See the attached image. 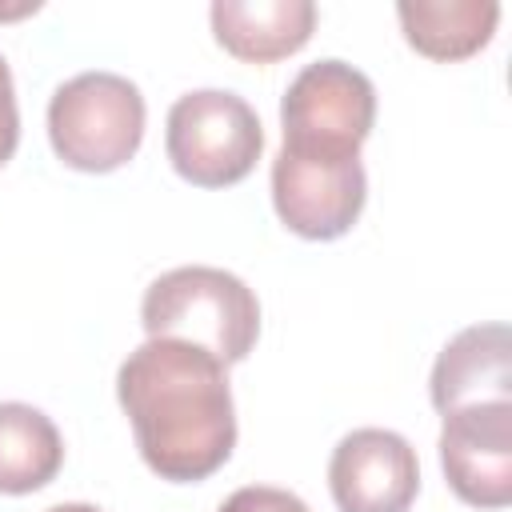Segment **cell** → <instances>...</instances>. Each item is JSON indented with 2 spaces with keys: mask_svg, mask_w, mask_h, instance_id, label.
Listing matches in <instances>:
<instances>
[{
  "mask_svg": "<svg viewBox=\"0 0 512 512\" xmlns=\"http://www.w3.org/2000/svg\"><path fill=\"white\" fill-rule=\"evenodd\" d=\"M116 400L144 464L160 480H208L236 448L228 368L204 348L148 336L116 372Z\"/></svg>",
  "mask_w": 512,
  "mask_h": 512,
  "instance_id": "cell-1",
  "label": "cell"
},
{
  "mask_svg": "<svg viewBox=\"0 0 512 512\" xmlns=\"http://www.w3.org/2000/svg\"><path fill=\"white\" fill-rule=\"evenodd\" d=\"M140 324L148 336L184 340L228 368L240 364L260 336V300L240 276L224 268L184 264L160 272L148 284L140 300Z\"/></svg>",
  "mask_w": 512,
  "mask_h": 512,
  "instance_id": "cell-2",
  "label": "cell"
},
{
  "mask_svg": "<svg viewBox=\"0 0 512 512\" xmlns=\"http://www.w3.org/2000/svg\"><path fill=\"white\" fill-rule=\"evenodd\" d=\"M144 96L128 76L80 72L64 80L48 100V140L52 152L76 172H116L144 140Z\"/></svg>",
  "mask_w": 512,
  "mask_h": 512,
  "instance_id": "cell-3",
  "label": "cell"
},
{
  "mask_svg": "<svg viewBox=\"0 0 512 512\" xmlns=\"http://www.w3.org/2000/svg\"><path fill=\"white\" fill-rule=\"evenodd\" d=\"M164 148L180 180L196 188H232L256 168L264 152V128L244 96L200 88L184 92L168 108Z\"/></svg>",
  "mask_w": 512,
  "mask_h": 512,
  "instance_id": "cell-4",
  "label": "cell"
},
{
  "mask_svg": "<svg viewBox=\"0 0 512 512\" xmlns=\"http://www.w3.org/2000/svg\"><path fill=\"white\" fill-rule=\"evenodd\" d=\"M368 176L356 152L280 144L272 160V208L300 240H340L364 212Z\"/></svg>",
  "mask_w": 512,
  "mask_h": 512,
  "instance_id": "cell-5",
  "label": "cell"
},
{
  "mask_svg": "<svg viewBox=\"0 0 512 512\" xmlns=\"http://www.w3.org/2000/svg\"><path fill=\"white\" fill-rule=\"evenodd\" d=\"M376 124L372 80L344 60H316L288 84L280 100V128L288 148L356 152Z\"/></svg>",
  "mask_w": 512,
  "mask_h": 512,
  "instance_id": "cell-6",
  "label": "cell"
},
{
  "mask_svg": "<svg viewBox=\"0 0 512 512\" xmlns=\"http://www.w3.org/2000/svg\"><path fill=\"white\" fill-rule=\"evenodd\" d=\"M440 468L448 488L472 508L512 504V400L444 412Z\"/></svg>",
  "mask_w": 512,
  "mask_h": 512,
  "instance_id": "cell-7",
  "label": "cell"
},
{
  "mask_svg": "<svg viewBox=\"0 0 512 512\" xmlns=\"http://www.w3.org/2000/svg\"><path fill=\"white\" fill-rule=\"evenodd\" d=\"M328 488L340 512H408L420 492L416 448L392 428H356L332 448Z\"/></svg>",
  "mask_w": 512,
  "mask_h": 512,
  "instance_id": "cell-8",
  "label": "cell"
},
{
  "mask_svg": "<svg viewBox=\"0 0 512 512\" xmlns=\"http://www.w3.org/2000/svg\"><path fill=\"white\" fill-rule=\"evenodd\" d=\"M432 408L444 416L464 404H492L512 400V332L508 324H472L456 332L428 380Z\"/></svg>",
  "mask_w": 512,
  "mask_h": 512,
  "instance_id": "cell-9",
  "label": "cell"
},
{
  "mask_svg": "<svg viewBox=\"0 0 512 512\" xmlns=\"http://www.w3.org/2000/svg\"><path fill=\"white\" fill-rule=\"evenodd\" d=\"M208 16L216 44L244 64H276L300 52L316 28L312 0H216Z\"/></svg>",
  "mask_w": 512,
  "mask_h": 512,
  "instance_id": "cell-10",
  "label": "cell"
},
{
  "mask_svg": "<svg viewBox=\"0 0 512 512\" xmlns=\"http://www.w3.org/2000/svg\"><path fill=\"white\" fill-rule=\"evenodd\" d=\"M396 16L408 48H416L428 60L456 64L476 56L492 40L500 24V4L496 0H400Z\"/></svg>",
  "mask_w": 512,
  "mask_h": 512,
  "instance_id": "cell-11",
  "label": "cell"
},
{
  "mask_svg": "<svg viewBox=\"0 0 512 512\" xmlns=\"http://www.w3.org/2000/svg\"><path fill=\"white\" fill-rule=\"evenodd\" d=\"M64 464V436L32 404L0 400V492L28 496L56 480Z\"/></svg>",
  "mask_w": 512,
  "mask_h": 512,
  "instance_id": "cell-12",
  "label": "cell"
},
{
  "mask_svg": "<svg viewBox=\"0 0 512 512\" xmlns=\"http://www.w3.org/2000/svg\"><path fill=\"white\" fill-rule=\"evenodd\" d=\"M216 512H308V504L288 488L248 484V488H236Z\"/></svg>",
  "mask_w": 512,
  "mask_h": 512,
  "instance_id": "cell-13",
  "label": "cell"
},
{
  "mask_svg": "<svg viewBox=\"0 0 512 512\" xmlns=\"http://www.w3.org/2000/svg\"><path fill=\"white\" fill-rule=\"evenodd\" d=\"M16 144H20V108H16V88H12L8 60L0 56V168L12 160Z\"/></svg>",
  "mask_w": 512,
  "mask_h": 512,
  "instance_id": "cell-14",
  "label": "cell"
},
{
  "mask_svg": "<svg viewBox=\"0 0 512 512\" xmlns=\"http://www.w3.org/2000/svg\"><path fill=\"white\" fill-rule=\"evenodd\" d=\"M44 512H100L96 504H56V508H44Z\"/></svg>",
  "mask_w": 512,
  "mask_h": 512,
  "instance_id": "cell-15",
  "label": "cell"
}]
</instances>
